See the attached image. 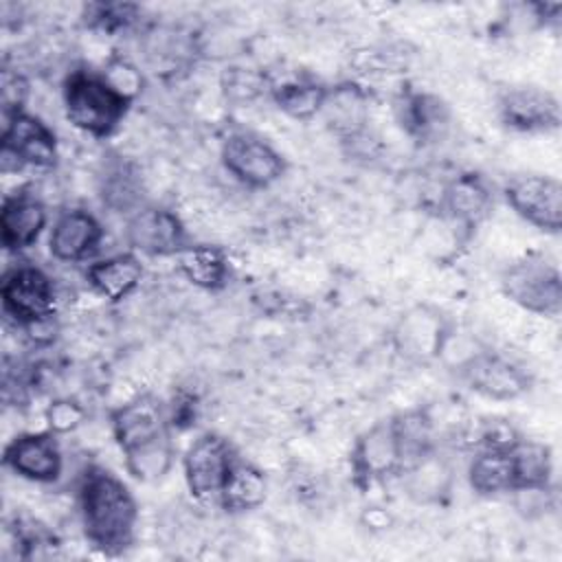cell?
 Wrapping results in <instances>:
<instances>
[{
	"label": "cell",
	"instance_id": "34",
	"mask_svg": "<svg viewBox=\"0 0 562 562\" xmlns=\"http://www.w3.org/2000/svg\"><path fill=\"white\" fill-rule=\"evenodd\" d=\"M29 97V81L11 68L2 70L0 79V99H2V116H13L18 112H24V103Z\"/></svg>",
	"mask_w": 562,
	"mask_h": 562
},
{
	"label": "cell",
	"instance_id": "13",
	"mask_svg": "<svg viewBox=\"0 0 562 562\" xmlns=\"http://www.w3.org/2000/svg\"><path fill=\"white\" fill-rule=\"evenodd\" d=\"M2 461L11 472L35 483H50L61 474V452L50 430L18 435L4 448Z\"/></svg>",
	"mask_w": 562,
	"mask_h": 562
},
{
	"label": "cell",
	"instance_id": "12",
	"mask_svg": "<svg viewBox=\"0 0 562 562\" xmlns=\"http://www.w3.org/2000/svg\"><path fill=\"white\" fill-rule=\"evenodd\" d=\"M0 151L11 154L22 167L50 169L57 162V140L53 130L29 112H18L4 119Z\"/></svg>",
	"mask_w": 562,
	"mask_h": 562
},
{
	"label": "cell",
	"instance_id": "23",
	"mask_svg": "<svg viewBox=\"0 0 562 562\" xmlns=\"http://www.w3.org/2000/svg\"><path fill=\"white\" fill-rule=\"evenodd\" d=\"M266 492L268 483L263 472L237 457L231 465L217 503L228 512H250L266 501Z\"/></svg>",
	"mask_w": 562,
	"mask_h": 562
},
{
	"label": "cell",
	"instance_id": "24",
	"mask_svg": "<svg viewBox=\"0 0 562 562\" xmlns=\"http://www.w3.org/2000/svg\"><path fill=\"white\" fill-rule=\"evenodd\" d=\"M509 457L514 468V492L549 490L551 472H553L549 446L520 437L509 448Z\"/></svg>",
	"mask_w": 562,
	"mask_h": 562
},
{
	"label": "cell",
	"instance_id": "20",
	"mask_svg": "<svg viewBox=\"0 0 562 562\" xmlns=\"http://www.w3.org/2000/svg\"><path fill=\"white\" fill-rule=\"evenodd\" d=\"M389 422L400 454V474L435 452V422L426 408L397 413Z\"/></svg>",
	"mask_w": 562,
	"mask_h": 562
},
{
	"label": "cell",
	"instance_id": "28",
	"mask_svg": "<svg viewBox=\"0 0 562 562\" xmlns=\"http://www.w3.org/2000/svg\"><path fill=\"white\" fill-rule=\"evenodd\" d=\"M270 94L281 112L296 121H310L321 114L327 88L312 79H290L272 86Z\"/></svg>",
	"mask_w": 562,
	"mask_h": 562
},
{
	"label": "cell",
	"instance_id": "26",
	"mask_svg": "<svg viewBox=\"0 0 562 562\" xmlns=\"http://www.w3.org/2000/svg\"><path fill=\"white\" fill-rule=\"evenodd\" d=\"M176 259L187 281L202 290H220L228 281L226 255L215 246H184Z\"/></svg>",
	"mask_w": 562,
	"mask_h": 562
},
{
	"label": "cell",
	"instance_id": "30",
	"mask_svg": "<svg viewBox=\"0 0 562 562\" xmlns=\"http://www.w3.org/2000/svg\"><path fill=\"white\" fill-rule=\"evenodd\" d=\"M140 15V7L132 2H90L83 7V22L103 33L130 29Z\"/></svg>",
	"mask_w": 562,
	"mask_h": 562
},
{
	"label": "cell",
	"instance_id": "5",
	"mask_svg": "<svg viewBox=\"0 0 562 562\" xmlns=\"http://www.w3.org/2000/svg\"><path fill=\"white\" fill-rule=\"evenodd\" d=\"M4 314L31 329L53 318L55 288L50 277L37 266H15L4 272L0 285Z\"/></svg>",
	"mask_w": 562,
	"mask_h": 562
},
{
	"label": "cell",
	"instance_id": "27",
	"mask_svg": "<svg viewBox=\"0 0 562 562\" xmlns=\"http://www.w3.org/2000/svg\"><path fill=\"white\" fill-rule=\"evenodd\" d=\"M99 193L105 206H110L116 213H136L143 200V184L140 176L130 162L116 160L110 162L101 176Z\"/></svg>",
	"mask_w": 562,
	"mask_h": 562
},
{
	"label": "cell",
	"instance_id": "32",
	"mask_svg": "<svg viewBox=\"0 0 562 562\" xmlns=\"http://www.w3.org/2000/svg\"><path fill=\"white\" fill-rule=\"evenodd\" d=\"M101 77L123 97L127 99L130 103L140 94L143 90V75L140 70L127 61V59H121V57H114L108 61L105 70L101 72Z\"/></svg>",
	"mask_w": 562,
	"mask_h": 562
},
{
	"label": "cell",
	"instance_id": "25",
	"mask_svg": "<svg viewBox=\"0 0 562 562\" xmlns=\"http://www.w3.org/2000/svg\"><path fill=\"white\" fill-rule=\"evenodd\" d=\"M468 481H470V487L481 496L514 492V468H512L509 448L479 450L468 468Z\"/></svg>",
	"mask_w": 562,
	"mask_h": 562
},
{
	"label": "cell",
	"instance_id": "17",
	"mask_svg": "<svg viewBox=\"0 0 562 562\" xmlns=\"http://www.w3.org/2000/svg\"><path fill=\"white\" fill-rule=\"evenodd\" d=\"M101 237L103 228L94 215L81 209H70L55 220L48 248L50 255L59 261H83L99 248Z\"/></svg>",
	"mask_w": 562,
	"mask_h": 562
},
{
	"label": "cell",
	"instance_id": "7",
	"mask_svg": "<svg viewBox=\"0 0 562 562\" xmlns=\"http://www.w3.org/2000/svg\"><path fill=\"white\" fill-rule=\"evenodd\" d=\"M235 459L237 457L224 437L215 432L200 435L182 459L184 481L191 496L202 503L217 501Z\"/></svg>",
	"mask_w": 562,
	"mask_h": 562
},
{
	"label": "cell",
	"instance_id": "1",
	"mask_svg": "<svg viewBox=\"0 0 562 562\" xmlns=\"http://www.w3.org/2000/svg\"><path fill=\"white\" fill-rule=\"evenodd\" d=\"M114 439L125 457L127 472L138 481L162 479L173 463L171 417L167 406L151 393L121 404L110 417Z\"/></svg>",
	"mask_w": 562,
	"mask_h": 562
},
{
	"label": "cell",
	"instance_id": "21",
	"mask_svg": "<svg viewBox=\"0 0 562 562\" xmlns=\"http://www.w3.org/2000/svg\"><path fill=\"white\" fill-rule=\"evenodd\" d=\"M441 206L454 222L472 226L487 215L492 206V193L479 173H461L446 184L441 193Z\"/></svg>",
	"mask_w": 562,
	"mask_h": 562
},
{
	"label": "cell",
	"instance_id": "16",
	"mask_svg": "<svg viewBox=\"0 0 562 562\" xmlns=\"http://www.w3.org/2000/svg\"><path fill=\"white\" fill-rule=\"evenodd\" d=\"M395 114L402 130L417 143H435L450 127L448 105L428 92L404 90L395 99Z\"/></svg>",
	"mask_w": 562,
	"mask_h": 562
},
{
	"label": "cell",
	"instance_id": "3",
	"mask_svg": "<svg viewBox=\"0 0 562 562\" xmlns=\"http://www.w3.org/2000/svg\"><path fill=\"white\" fill-rule=\"evenodd\" d=\"M130 105L101 75L77 70L64 81L66 116L90 136H110L125 119Z\"/></svg>",
	"mask_w": 562,
	"mask_h": 562
},
{
	"label": "cell",
	"instance_id": "4",
	"mask_svg": "<svg viewBox=\"0 0 562 562\" xmlns=\"http://www.w3.org/2000/svg\"><path fill=\"white\" fill-rule=\"evenodd\" d=\"M501 290L512 303L531 314L558 316L562 310L560 270L540 255H525L505 266Z\"/></svg>",
	"mask_w": 562,
	"mask_h": 562
},
{
	"label": "cell",
	"instance_id": "18",
	"mask_svg": "<svg viewBox=\"0 0 562 562\" xmlns=\"http://www.w3.org/2000/svg\"><path fill=\"white\" fill-rule=\"evenodd\" d=\"M321 114L327 127L342 140L349 143L351 138L364 134L369 127V97L364 88L358 83L345 81L334 88H327V97L323 101Z\"/></svg>",
	"mask_w": 562,
	"mask_h": 562
},
{
	"label": "cell",
	"instance_id": "11",
	"mask_svg": "<svg viewBox=\"0 0 562 562\" xmlns=\"http://www.w3.org/2000/svg\"><path fill=\"white\" fill-rule=\"evenodd\" d=\"M127 244L145 255H178L187 244V231L173 211L160 206H143L130 215L125 226Z\"/></svg>",
	"mask_w": 562,
	"mask_h": 562
},
{
	"label": "cell",
	"instance_id": "6",
	"mask_svg": "<svg viewBox=\"0 0 562 562\" xmlns=\"http://www.w3.org/2000/svg\"><path fill=\"white\" fill-rule=\"evenodd\" d=\"M222 165L250 189H263L285 173L283 156L252 132H231L222 140Z\"/></svg>",
	"mask_w": 562,
	"mask_h": 562
},
{
	"label": "cell",
	"instance_id": "29",
	"mask_svg": "<svg viewBox=\"0 0 562 562\" xmlns=\"http://www.w3.org/2000/svg\"><path fill=\"white\" fill-rule=\"evenodd\" d=\"M402 474L406 476V487L411 496H415L417 501H437L439 494L446 492L450 481L448 468L443 465V461H439L437 452H430Z\"/></svg>",
	"mask_w": 562,
	"mask_h": 562
},
{
	"label": "cell",
	"instance_id": "2",
	"mask_svg": "<svg viewBox=\"0 0 562 562\" xmlns=\"http://www.w3.org/2000/svg\"><path fill=\"white\" fill-rule=\"evenodd\" d=\"M83 533L94 549L119 555L134 542L138 507L127 485L103 468H90L79 485Z\"/></svg>",
	"mask_w": 562,
	"mask_h": 562
},
{
	"label": "cell",
	"instance_id": "9",
	"mask_svg": "<svg viewBox=\"0 0 562 562\" xmlns=\"http://www.w3.org/2000/svg\"><path fill=\"white\" fill-rule=\"evenodd\" d=\"M459 373L474 393L490 400H516L527 393L531 384V378L522 367L492 351L470 356L459 367Z\"/></svg>",
	"mask_w": 562,
	"mask_h": 562
},
{
	"label": "cell",
	"instance_id": "33",
	"mask_svg": "<svg viewBox=\"0 0 562 562\" xmlns=\"http://www.w3.org/2000/svg\"><path fill=\"white\" fill-rule=\"evenodd\" d=\"M86 419V411L79 402L70 400V397H61L48 404L46 408V422H48V430L55 435H66L70 430H75L77 426H81V422Z\"/></svg>",
	"mask_w": 562,
	"mask_h": 562
},
{
	"label": "cell",
	"instance_id": "22",
	"mask_svg": "<svg viewBox=\"0 0 562 562\" xmlns=\"http://www.w3.org/2000/svg\"><path fill=\"white\" fill-rule=\"evenodd\" d=\"M86 277L99 296L108 301H121L140 283L143 263L134 252H121L92 263Z\"/></svg>",
	"mask_w": 562,
	"mask_h": 562
},
{
	"label": "cell",
	"instance_id": "15",
	"mask_svg": "<svg viewBox=\"0 0 562 562\" xmlns=\"http://www.w3.org/2000/svg\"><path fill=\"white\" fill-rule=\"evenodd\" d=\"M351 470L360 485L378 483L391 474H400V454L391 422L371 426L351 450Z\"/></svg>",
	"mask_w": 562,
	"mask_h": 562
},
{
	"label": "cell",
	"instance_id": "31",
	"mask_svg": "<svg viewBox=\"0 0 562 562\" xmlns=\"http://www.w3.org/2000/svg\"><path fill=\"white\" fill-rule=\"evenodd\" d=\"M263 75L250 70V68H228L222 75V92L226 101L244 105L255 101L266 88Z\"/></svg>",
	"mask_w": 562,
	"mask_h": 562
},
{
	"label": "cell",
	"instance_id": "10",
	"mask_svg": "<svg viewBox=\"0 0 562 562\" xmlns=\"http://www.w3.org/2000/svg\"><path fill=\"white\" fill-rule=\"evenodd\" d=\"M498 119L514 132H551L560 125L555 94L536 86H514L498 97Z\"/></svg>",
	"mask_w": 562,
	"mask_h": 562
},
{
	"label": "cell",
	"instance_id": "14",
	"mask_svg": "<svg viewBox=\"0 0 562 562\" xmlns=\"http://www.w3.org/2000/svg\"><path fill=\"white\" fill-rule=\"evenodd\" d=\"M448 338L443 316L430 307H413L395 327L397 351L413 362H428L441 353Z\"/></svg>",
	"mask_w": 562,
	"mask_h": 562
},
{
	"label": "cell",
	"instance_id": "8",
	"mask_svg": "<svg viewBox=\"0 0 562 562\" xmlns=\"http://www.w3.org/2000/svg\"><path fill=\"white\" fill-rule=\"evenodd\" d=\"M505 200L518 217L531 226L560 233L562 226V184L551 176L522 173L505 187Z\"/></svg>",
	"mask_w": 562,
	"mask_h": 562
},
{
	"label": "cell",
	"instance_id": "19",
	"mask_svg": "<svg viewBox=\"0 0 562 562\" xmlns=\"http://www.w3.org/2000/svg\"><path fill=\"white\" fill-rule=\"evenodd\" d=\"M46 206L31 193H15L0 211V241L9 252H20L37 241L46 226Z\"/></svg>",
	"mask_w": 562,
	"mask_h": 562
}]
</instances>
